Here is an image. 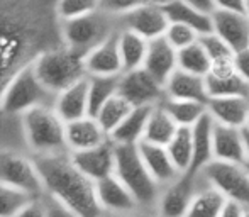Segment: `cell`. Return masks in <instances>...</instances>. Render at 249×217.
Wrapping results in <instances>:
<instances>
[{
  "label": "cell",
  "instance_id": "74e56055",
  "mask_svg": "<svg viewBox=\"0 0 249 217\" xmlns=\"http://www.w3.org/2000/svg\"><path fill=\"white\" fill-rule=\"evenodd\" d=\"M99 10V0H56V16L61 22Z\"/></svg>",
  "mask_w": 249,
  "mask_h": 217
},
{
  "label": "cell",
  "instance_id": "9c48e42d",
  "mask_svg": "<svg viewBox=\"0 0 249 217\" xmlns=\"http://www.w3.org/2000/svg\"><path fill=\"white\" fill-rule=\"evenodd\" d=\"M200 175L207 183L215 187L227 200L249 205V171L244 163H227L212 160Z\"/></svg>",
  "mask_w": 249,
  "mask_h": 217
},
{
  "label": "cell",
  "instance_id": "5b68a950",
  "mask_svg": "<svg viewBox=\"0 0 249 217\" xmlns=\"http://www.w3.org/2000/svg\"><path fill=\"white\" fill-rule=\"evenodd\" d=\"M54 97L41 83L33 61H29L20 66L7 82L0 95V112L5 115H24L34 107L53 106Z\"/></svg>",
  "mask_w": 249,
  "mask_h": 217
},
{
  "label": "cell",
  "instance_id": "60d3db41",
  "mask_svg": "<svg viewBox=\"0 0 249 217\" xmlns=\"http://www.w3.org/2000/svg\"><path fill=\"white\" fill-rule=\"evenodd\" d=\"M232 65H234V70L249 83V48L237 51V53L234 54Z\"/></svg>",
  "mask_w": 249,
  "mask_h": 217
},
{
  "label": "cell",
  "instance_id": "f6af8a7d",
  "mask_svg": "<svg viewBox=\"0 0 249 217\" xmlns=\"http://www.w3.org/2000/svg\"><path fill=\"white\" fill-rule=\"evenodd\" d=\"M203 14H212L215 10V0H185Z\"/></svg>",
  "mask_w": 249,
  "mask_h": 217
},
{
  "label": "cell",
  "instance_id": "e0dca14e",
  "mask_svg": "<svg viewBox=\"0 0 249 217\" xmlns=\"http://www.w3.org/2000/svg\"><path fill=\"white\" fill-rule=\"evenodd\" d=\"M107 141H110V136L93 115H85V117L76 119V121L66 122V148H68V153L92 149Z\"/></svg>",
  "mask_w": 249,
  "mask_h": 217
},
{
  "label": "cell",
  "instance_id": "f907efd6",
  "mask_svg": "<svg viewBox=\"0 0 249 217\" xmlns=\"http://www.w3.org/2000/svg\"><path fill=\"white\" fill-rule=\"evenodd\" d=\"M244 217H249V205L244 207Z\"/></svg>",
  "mask_w": 249,
  "mask_h": 217
},
{
  "label": "cell",
  "instance_id": "ba28073f",
  "mask_svg": "<svg viewBox=\"0 0 249 217\" xmlns=\"http://www.w3.org/2000/svg\"><path fill=\"white\" fill-rule=\"evenodd\" d=\"M0 183L39 199L44 194L43 180L34 156H27L12 148H0Z\"/></svg>",
  "mask_w": 249,
  "mask_h": 217
},
{
  "label": "cell",
  "instance_id": "7bdbcfd3",
  "mask_svg": "<svg viewBox=\"0 0 249 217\" xmlns=\"http://www.w3.org/2000/svg\"><path fill=\"white\" fill-rule=\"evenodd\" d=\"M215 10L243 12L246 10V0H215Z\"/></svg>",
  "mask_w": 249,
  "mask_h": 217
},
{
  "label": "cell",
  "instance_id": "ab89813d",
  "mask_svg": "<svg viewBox=\"0 0 249 217\" xmlns=\"http://www.w3.org/2000/svg\"><path fill=\"white\" fill-rule=\"evenodd\" d=\"M141 3V0H99V9L105 14L122 17Z\"/></svg>",
  "mask_w": 249,
  "mask_h": 217
},
{
  "label": "cell",
  "instance_id": "c3c4849f",
  "mask_svg": "<svg viewBox=\"0 0 249 217\" xmlns=\"http://www.w3.org/2000/svg\"><path fill=\"white\" fill-rule=\"evenodd\" d=\"M166 0H141V3H164Z\"/></svg>",
  "mask_w": 249,
  "mask_h": 217
},
{
  "label": "cell",
  "instance_id": "6da1fadb",
  "mask_svg": "<svg viewBox=\"0 0 249 217\" xmlns=\"http://www.w3.org/2000/svg\"><path fill=\"white\" fill-rule=\"evenodd\" d=\"M61 44L56 0H0V95L16 70Z\"/></svg>",
  "mask_w": 249,
  "mask_h": 217
},
{
  "label": "cell",
  "instance_id": "9a60e30c",
  "mask_svg": "<svg viewBox=\"0 0 249 217\" xmlns=\"http://www.w3.org/2000/svg\"><path fill=\"white\" fill-rule=\"evenodd\" d=\"M95 188H97L99 204L104 209L105 214L122 217L139 207L132 192L115 177V173L104 178V180L97 181Z\"/></svg>",
  "mask_w": 249,
  "mask_h": 217
},
{
  "label": "cell",
  "instance_id": "4fadbf2b",
  "mask_svg": "<svg viewBox=\"0 0 249 217\" xmlns=\"http://www.w3.org/2000/svg\"><path fill=\"white\" fill-rule=\"evenodd\" d=\"M83 66L87 76H121L124 66L119 51V31L83 56Z\"/></svg>",
  "mask_w": 249,
  "mask_h": 217
},
{
  "label": "cell",
  "instance_id": "3957f363",
  "mask_svg": "<svg viewBox=\"0 0 249 217\" xmlns=\"http://www.w3.org/2000/svg\"><path fill=\"white\" fill-rule=\"evenodd\" d=\"M22 136L27 149L34 156L68 153L66 122L53 106H39L20 115Z\"/></svg>",
  "mask_w": 249,
  "mask_h": 217
},
{
  "label": "cell",
  "instance_id": "d6a6232c",
  "mask_svg": "<svg viewBox=\"0 0 249 217\" xmlns=\"http://www.w3.org/2000/svg\"><path fill=\"white\" fill-rule=\"evenodd\" d=\"M168 153H170L171 160H173L175 166L185 173L190 171L192 162H194V134H192V127H180L170 145L166 146Z\"/></svg>",
  "mask_w": 249,
  "mask_h": 217
},
{
  "label": "cell",
  "instance_id": "52a82bcc",
  "mask_svg": "<svg viewBox=\"0 0 249 217\" xmlns=\"http://www.w3.org/2000/svg\"><path fill=\"white\" fill-rule=\"evenodd\" d=\"M121 29V17L105 14L99 9L83 17L61 22V39L70 50L85 56L90 50Z\"/></svg>",
  "mask_w": 249,
  "mask_h": 217
},
{
  "label": "cell",
  "instance_id": "603a6c76",
  "mask_svg": "<svg viewBox=\"0 0 249 217\" xmlns=\"http://www.w3.org/2000/svg\"><path fill=\"white\" fill-rule=\"evenodd\" d=\"M207 93L210 97H249V83L232 66L212 68L205 76Z\"/></svg>",
  "mask_w": 249,
  "mask_h": 217
},
{
  "label": "cell",
  "instance_id": "681fc988",
  "mask_svg": "<svg viewBox=\"0 0 249 217\" xmlns=\"http://www.w3.org/2000/svg\"><path fill=\"white\" fill-rule=\"evenodd\" d=\"M244 14L249 17V0H246V10H244Z\"/></svg>",
  "mask_w": 249,
  "mask_h": 217
},
{
  "label": "cell",
  "instance_id": "f1b7e54d",
  "mask_svg": "<svg viewBox=\"0 0 249 217\" xmlns=\"http://www.w3.org/2000/svg\"><path fill=\"white\" fill-rule=\"evenodd\" d=\"M149 41L139 34L129 29L119 31V51H121L124 72H131V70H138L144 66Z\"/></svg>",
  "mask_w": 249,
  "mask_h": 217
},
{
  "label": "cell",
  "instance_id": "816d5d0a",
  "mask_svg": "<svg viewBox=\"0 0 249 217\" xmlns=\"http://www.w3.org/2000/svg\"><path fill=\"white\" fill-rule=\"evenodd\" d=\"M244 166H246V170L249 171V160H246V163H244Z\"/></svg>",
  "mask_w": 249,
  "mask_h": 217
},
{
  "label": "cell",
  "instance_id": "7c38bea8",
  "mask_svg": "<svg viewBox=\"0 0 249 217\" xmlns=\"http://www.w3.org/2000/svg\"><path fill=\"white\" fill-rule=\"evenodd\" d=\"M122 29H129L144 39L153 41L163 37L170 26L163 3H139L131 12L121 17Z\"/></svg>",
  "mask_w": 249,
  "mask_h": 217
},
{
  "label": "cell",
  "instance_id": "44dd1931",
  "mask_svg": "<svg viewBox=\"0 0 249 217\" xmlns=\"http://www.w3.org/2000/svg\"><path fill=\"white\" fill-rule=\"evenodd\" d=\"M142 68L164 85L166 80L178 70V51L164 39V36L149 41Z\"/></svg>",
  "mask_w": 249,
  "mask_h": 217
},
{
  "label": "cell",
  "instance_id": "f546056e",
  "mask_svg": "<svg viewBox=\"0 0 249 217\" xmlns=\"http://www.w3.org/2000/svg\"><path fill=\"white\" fill-rule=\"evenodd\" d=\"M178 124L171 119V115L164 110V107L161 104L153 107L149 115L148 126H146L144 139L142 141L153 143V145L160 146H168L170 141L173 139V136L178 131Z\"/></svg>",
  "mask_w": 249,
  "mask_h": 217
},
{
  "label": "cell",
  "instance_id": "d590c367",
  "mask_svg": "<svg viewBox=\"0 0 249 217\" xmlns=\"http://www.w3.org/2000/svg\"><path fill=\"white\" fill-rule=\"evenodd\" d=\"M132 107L134 106H131L121 93H117V95L112 97V99L97 112L95 117H97V121L100 122L102 127L110 136V132L127 117V114L132 110Z\"/></svg>",
  "mask_w": 249,
  "mask_h": 217
},
{
  "label": "cell",
  "instance_id": "836d02e7",
  "mask_svg": "<svg viewBox=\"0 0 249 217\" xmlns=\"http://www.w3.org/2000/svg\"><path fill=\"white\" fill-rule=\"evenodd\" d=\"M178 68L198 76H207V73L212 70V63L200 41L178 51Z\"/></svg>",
  "mask_w": 249,
  "mask_h": 217
},
{
  "label": "cell",
  "instance_id": "f5cc1de1",
  "mask_svg": "<svg viewBox=\"0 0 249 217\" xmlns=\"http://www.w3.org/2000/svg\"><path fill=\"white\" fill-rule=\"evenodd\" d=\"M246 127H249V117H248V126H246Z\"/></svg>",
  "mask_w": 249,
  "mask_h": 217
},
{
  "label": "cell",
  "instance_id": "ee69618b",
  "mask_svg": "<svg viewBox=\"0 0 249 217\" xmlns=\"http://www.w3.org/2000/svg\"><path fill=\"white\" fill-rule=\"evenodd\" d=\"M244 207L246 205L239 204V202L227 200L219 217H244Z\"/></svg>",
  "mask_w": 249,
  "mask_h": 217
},
{
  "label": "cell",
  "instance_id": "ac0fdd59",
  "mask_svg": "<svg viewBox=\"0 0 249 217\" xmlns=\"http://www.w3.org/2000/svg\"><path fill=\"white\" fill-rule=\"evenodd\" d=\"M207 112L217 124L243 129L248 126L249 97H210L207 100Z\"/></svg>",
  "mask_w": 249,
  "mask_h": 217
},
{
  "label": "cell",
  "instance_id": "d6986e66",
  "mask_svg": "<svg viewBox=\"0 0 249 217\" xmlns=\"http://www.w3.org/2000/svg\"><path fill=\"white\" fill-rule=\"evenodd\" d=\"M53 107L65 122L82 119L89 114V76H83L73 85L56 93Z\"/></svg>",
  "mask_w": 249,
  "mask_h": 217
},
{
  "label": "cell",
  "instance_id": "30bf717a",
  "mask_svg": "<svg viewBox=\"0 0 249 217\" xmlns=\"http://www.w3.org/2000/svg\"><path fill=\"white\" fill-rule=\"evenodd\" d=\"M119 93L131 106H158L164 100V85L144 68L124 72L119 78Z\"/></svg>",
  "mask_w": 249,
  "mask_h": 217
},
{
  "label": "cell",
  "instance_id": "b9f144b4",
  "mask_svg": "<svg viewBox=\"0 0 249 217\" xmlns=\"http://www.w3.org/2000/svg\"><path fill=\"white\" fill-rule=\"evenodd\" d=\"M16 217H50V214H48V209L44 207L41 199H34Z\"/></svg>",
  "mask_w": 249,
  "mask_h": 217
},
{
  "label": "cell",
  "instance_id": "7a4b0ae2",
  "mask_svg": "<svg viewBox=\"0 0 249 217\" xmlns=\"http://www.w3.org/2000/svg\"><path fill=\"white\" fill-rule=\"evenodd\" d=\"M44 194L54 199L71 217H104L97 199L95 181L73 164L70 153L34 156Z\"/></svg>",
  "mask_w": 249,
  "mask_h": 217
},
{
  "label": "cell",
  "instance_id": "cb8c5ba5",
  "mask_svg": "<svg viewBox=\"0 0 249 217\" xmlns=\"http://www.w3.org/2000/svg\"><path fill=\"white\" fill-rule=\"evenodd\" d=\"M164 92L170 99L195 100L207 104L209 93L205 87V76H198L178 68L164 83Z\"/></svg>",
  "mask_w": 249,
  "mask_h": 217
},
{
  "label": "cell",
  "instance_id": "277c9868",
  "mask_svg": "<svg viewBox=\"0 0 249 217\" xmlns=\"http://www.w3.org/2000/svg\"><path fill=\"white\" fill-rule=\"evenodd\" d=\"M33 66L37 78L53 95L87 76L83 54L70 50L65 44L43 50L33 59Z\"/></svg>",
  "mask_w": 249,
  "mask_h": 217
},
{
  "label": "cell",
  "instance_id": "7402d4cb",
  "mask_svg": "<svg viewBox=\"0 0 249 217\" xmlns=\"http://www.w3.org/2000/svg\"><path fill=\"white\" fill-rule=\"evenodd\" d=\"M213 160L227 163H246L243 129L231 126H213Z\"/></svg>",
  "mask_w": 249,
  "mask_h": 217
},
{
  "label": "cell",
  "instance_id": "f35d334b",
  "mask_svg": "<svg viewBox=\"0 0 249 217\" xmlns=\"http://www.w3.org/2000/svg\"><path fill=\"white\" fill-rule=\"evenodd\" d=\"M198 37H200V34L197 31L180 22H170L166 33H164V39H166L177 51L197 43Z\"/></svg>",
  "mask_w": 249,
  "mask_h": 217
},
{
  "label": "cell",
  "instance_id": "2e32d148",
  "mask_svg": "<svg viewBox=\"0 0 249 217\" xmlns=\"http://www.w3.org/2000/svg\"><path fill=\"white\" fill-rule=\"evenodd\" d=\"M212 29L220 36L234 53L249 48V17L243 12H229V10H213Z\"/></svg>",
  "mask_w": 249,
  "mask_h": 217
},
{
  "label": "cell",
  "instance_id": "8992f818",
  "mask_svg": "<svg viewBox=\"0 0 249 217\" xmlns=\"http://www.w3.org/2000/svg\"><path fill=\"white\" fill-rule=\"evenodd\" d=\"M115 177L132 192L139 207L156 209L161 187L146 168L138 146L115 145Z\"/></svg>",
  "mask_w": 249,
  "mask_h": 217
},
{
  "label": "cell",
  "instance_id": "4dcf8cb0",
  "mask_svg": "<svg viewBox=\"0 0 249 217\" xmlns=\"http://www.w3.org/2000/svg\"><path fill=\"white\" fill-rule=\"evenodd\" d=\"M164 110L171 115L178 127H194L195 124L207 114V104L195 102V100H180L164 97L161 102Z\"/></svg>",
  "mask_w": 249,
  "mask_h": 217
},
{
  "label": "cell",
  "instance_id": "83f0119b",
  "mask_svg": "<svg viewBox=\"0 0 249 217\" xmlns=\"http://www.w3.org/2000/svg\"><path fill=\"white\" fill-rule=\"evenodd\" d=\"M226 202L227 199L215 187L207 183L202 175H200V185L197 188V194H195L190 209H188L185 217H219Z\"/></svg>",
  "mask_w": 249,
  "mask_h": 217
},
{
  "label": "cell",
  "instance_id": "8fae6325",
  "mask_svg": "<svg viewBox=\"0 0 249 217\" xmlns=\"http://www.w3.org/2000/svg\"><path fill=\"white\" fill-rule=\"evenodd\" d=\"M200 185V173L185 171L173 183L161 188L156 211L160 217H185L190 209L197 188Z\"/></svg>",
  "mask_w": 249,
  "mask_h": 217
},
{
  "label": "cell",
  "instance_id": "ffe728a7",
  "mask_svg": "<svg viewBox=\"0 0 249 217\" xmlns=\"http://www.w3.org/2000/svg\"><path fill=\"white\" fill-rule=\"evenodd\" d=\"M138 149H139V153H141V158H142V162H144L146 168L149 170V173L153 175V178L156 180V183L160 185L161 188L173 183L181 175V171L175 166L166 146L141 141L138 145Z\"/></svg>",
  "mask_w": 249,
  "mask_h": 217
},
{
  "label": "cell",
  "instance_id": "8d00e7d4",
  "mask_svg": "<svg viewBox=\"0 0 249 217\" xmlns=\"http://www.w3.org/2000/svg\"><path fill=\"white\" fill-rule=\"evenodd\" d=\"M31 200H34L33 195L0 183V217H16Z\"/></svg>",
  "mask_w": 249,
  "mask_h": 217
},
{
  "label": "cell",
  "instance_id": "bcb514c9",
  "mask_svg": "<svg viewBox=\"0 0 249 217\" xmlns=\"http://www.w3.org/2000/svg\"><path fill=\"white\" fill-rule=\"evenodd\" d=\"M122 217H160V214L154 207H138Z\"/></svg>",
  "mask_w": 249,
  "mask_h": 217
},
{
  "label": "cell",
  "instance_id": "d4e9b609",
  "mask_svg": "<svg viewBox=\"0 0 249 217\" xmlns=\"http://www.w3.org/2000/svg\"><path fill=\"white\" fill-rule=\"evenodd\" d=\"M154 106L132 107L127 117L110 132V141L117 146H138L144 139L151 110Z\"/></svg>",
  "mask_w": 249,
  "mask_h": 217
},
{
  "label": "cell",
  "instance_id": "7dc6e473",
  "mask_svg": "<svg viewBox=\"0 0 249 217\" xmlns=\"http://www.w3.org/2000/svg\"><path fill=\"white\" fill-rule=\"evenodd\" d=\"M243 138H244V148H246V156L249 160V127H243Z\"/></svg>",
  "mask_w": 249,
  "mask_h": 217
},
{
  "label": "cell",
  "instance_id": "484cf974",
  "mask_svg": "<svg viewBox=\"0 0 249 217\" xmlns=\"http://www.w3.org/2000/svg\"><path fill=\"white\" fill-rule=\"evenodd\" d=\"M213 126L215 121L207 112L197 124L192 127L194 134V162L192 173H200L213 160Z\"/></svg>",
  "mask_w": 249,
  "mask_h": 217
},
{
  "label": "cell",
  "instance_id": "5bb4252c",
  "mask_svg": "<svg viewBox=\"0 0 249 217\" xmlns=\"http://www.w3.org/2000/svg\"><path fill=\"white\" fill-rule=\"evenodd\" d=\"M70 156L73 164L95 183L114 175L115 171V145L112 141L85 151L70 153Z\"/></svg>",
  "mask_w": 249,
  "mask_h": 217
},
{
  "label": "cell",
  "instance_id": "1f68e13d",
  "mask_svg": "<svg viewBox=\"0 0 249 217\" xmlns=\"http://www.w3.org/2000/svg\"><path fill=\"white\" fill-rule=\"evenodd\" d=\"M121 76H89V114L95 117L108 100L119 93Z\"/></svg>",
  "mask_w": 249,
  "mask_h": 217
},
{
  "label": "cell",
  "instance_id": "e575fe53",
  "mask_svg": "<svg viewBox=\"0 0 249 217\" xmlns=\"http://www.w3.org/2000/svg\"><path fill=\"white\" fill-rule=\"evenodd\" d=\"M200 44L203 46L207 56H209L212 68H224V66H232L234 61V50L215 33L202 34L198 37Z\"/></svg>",
  "mask_w": 249,
  "mask_h": 217
},
{
  "label": "cell",
  "instance_id": "4316f807",
  "mask_svg": "<svg viewBox=\"0 0 249 217\" xmlns=\"http://www.w3.org/2000/svg\"><path fill=\"white\" fill-rule=\"evenodd\" d=\"M163 9L166 12L170 22H180L192 27L202 36V34L213 33L212 17L210 14H203L194 5L187 3L185 0H166L163 3Z\"/></svg>",
  "mask_w": 249,
  "mask_h": 217
}]
</instances>
